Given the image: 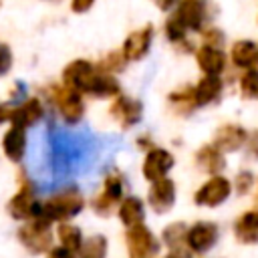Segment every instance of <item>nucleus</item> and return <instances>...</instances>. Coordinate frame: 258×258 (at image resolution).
I'll return each instance as SVG.
<instances>
[{
    "label": "nucleus",
    "mask_w": 258,
    "mask_h": 258,
    "mask_svg": "<svg viewBox=\"0 0 258 258\" xmlns=\"http://www.w3.org/2000/svg\"><path fill=\"white\" fill-rule=\"evenodd\" d=\"M85 206H87V200L81 187L77 183H67L46 200H38L34 204L30 220H40L50 226L60 222H71L85 210Z\"/></svg>",
    "instance_id": "nucleus-1"
},
{
    "label": "nucleus",
    "mask_w": 258,
    "mask_h": 258,
    "mask_svg": "<svg viewBox=\"0 0 258 258\" xmlns=\"http://www.w3.org/2000/svg\"><path fill=\"white\" fill-rule=\"evenodd\" d=\"M46 99L48 103L54 107V111L58 113L60 121L69 127L79 125L85 119L87 113V103H85V95L64 87L62 83H54L46 87Z\"/></svg>",
    "instance_id": "nucleus-2"
},
{
    "label": "nucleus",
    "mask_w": 258,
    "mask_h": 258,
    "mask_svg": "<svg viewBox=\"0 0 258 258\" xmlns=\"http://www.w3.org/2000/svg\"><path fill=\"white\" fill-rule=\"evenodd\" d=\"M125 185H127L125 175L119 169H109L105 173V177H103L101 191L95 194L91 198V202H89L91 204V210L97 216H101V218H109L117 210L119 202L127 196L125 194Z\"/></svg>",
    "instance_id": "nucleus-3"
},
{
    "label": "nucleus",
    "mask_w": 258,
    "mask_h": 258,
    "mask_svg": "<svg viewBox=\"0 0 258 258\" xmlns=\"http://www.w3.org/2000/svg\"><path fill=\"white\" fill-rule=\"evenodd\" d=\"M234 194L232 187V179L226 173L220 175H208L200 187L194 191V204L198 208H206V210H216L220 206H224Z\"/></svg>",
    "instance_id": "nucleus-4"
},
{
    "label": "nucleus",
    "mask_w": 258,
    "mask_h": 258,
    "mask_svg": "<svg viewBox=\"0 0 258 258\" xmlns=\"http://www.w3.org/2000/svg\"><path fill=\"white\" fill-rule=\"evenodd\" d=\"M220 242V226L214 220H198L194 224H187L185 234V248L191 256H206L212 252Z\"/></svg>",
    "instance_id": "nucleus-5"
},
{
    "label": "nucleus",
    "mask_w": 258,
    "mask_h": 258,
    "mask_svg": "<svg viewBox=\"0 0 258 258\" xmlns=\"http://www.w3.org/2000/svg\"><path fill=\"white\" fill-rule=\"evenodd\" d=\"M171 14L183 24L189 34H200L206 26L212 24L214 18L210 0H179Z\"/></svg>",
    "instance_id": "nucleus-6"
},
{
    "label": "nucleus",
    "mask_w": 258,
    "mask_h": 258,
    "mask_svg": "<svg viewBox=\"0 0 258 258\" xmlns=\"http://www.w3.org/2000/svg\"><path fill=\"white\" fill-rule=\"evenodd\" d=\"M125 248L127 258H157L161 240L147 224H139L125 230Z\"/></svg>",
    "instance_id": "nucleus-7"
},
{
    "label": "nucleus",
    "mask_w": 258,
    "mask_h": 258,
    "mask_svg": "<svg viewBox=\"0 0 258 258\" xmlns=\"http://www.w3.org/2000/svg\"><path fill=\"white\" fill-rule=\"evenodd\" d=\"M18 240L30 254H46L54 246V232L46 222L28 220L18 228Z\"/></svg>",
    "instance_id": "nucleus-8"
},
{
    "label": "nucleus",
    "mask_w": 258,
    "mask_h": 258,
    "mask_svg": "<svg viewBox=\"0 0 258 258\" xmlns=\"http://www.w3.org/2000/svg\"><path fill=\"white\" fill-rule=\"evenodd\" d=\"M109 117L121 127V129H133L137 127L141 121H143V115H145V105L141 99L137 97H131V95H125L121 93L119 97H115L107 109Z\"/></svg>",
    "instance_id": "nucleus-9"
},
{
    "label": "nucleus",
    "mask_w": 258,
    "mask_h": 258,
    "mask_svg": "<svg viewBox=\"0 0 258 258\" xmlns=\"http://www.w3.org/2000/svg\"><path fill=\"white\" fill-rule=\"evenodd\" d=\"M38 202L36 198V189H34V183L28 179L26 173H18V189L14 191V196L8 200L6 204V212L10 214L12 220H18V222H28L30 216H32V210H34V204Z\"/></svg>",
    "instance_id": "nucleus-10"
},
{
    "label": "nucleus",
    "mask_w": 258,
    "mask_h": 258,
    "mask_svg": "<svg viewBox=\"0 0 258 258\" xmlns=\"http://www.w3.org/2000/svg\"><path fill=\"white\" fill-rule=\"evenodd\" d=\"M173 167H175V155L167 147L155 145V147H151L149 151L143 153L141 175L149 183L159 181L163 177H169V173H171Z\"/></svg>",
    "instance_id": "nucleus-11"
},
{
    "label": "nucleus",
    "mask_w": 258,
    "mask_h": 258,
    "mask_svg": "<svg viewBox=\"0 0 258 258\" xmlns=\"http://www.w3.org/2000/svg\"><path fill=\"white\" fill-rule=\"evenodd\" d=\"M99 69H97V62L89 60V58H75L71 60L62 73H60V83L69 89H75L83 95L89 93L95 77H97Z\"/></svg>",
    "instance_id": "nucleus-12"
},
{
    "label": "nucleus",
    "mask_w": 258,
    "mask_h": 258,
    "mask_svg": "<svg viewBox=\"0 0 258 258\" xmlns=\"http://www.w3.org/2000/svg\"><path fill=\"white\" fill-rule=\"evenodd\" d=\"M153 40H155V26L153 24H143V26L131 30L121 42V52H123L125 60L127 62L143 60L149 54Z\"/></svg>",
    "instance_id": "nucleus-13"
},
{
    "label": "nucleus",
    "mask_w": 258,
    "mask_h": 258,
    "mask_svg": "<svg viewBox=\"0 0 258 258\" xmlns=\"http://www.w3.org/2000/svg\"><path fill=\"white\" fill-rule=\"evenodd\" d=\"M175 202H177V183L171 177H163L159 181L149 183L145 204L153 214H157V216L169 214L173 210Z\"/></svg>",
    "instance_id": "nucleus-14"
},
{
    "label": "nucleus",
    "mask_w": 258,
    "mask_h": 258,
    "mask_svg": "<svg viewBox=\"0 0 258 258\" xmlns=\"http://www.w3.org/2000/svg\"><path fill=\"white\" fill-rule=\"evenodd\" d=\"M248 139H250V133L240 123H222L214 131V137L210 143L218 147L224 155H230V153H238L240 149H244Z\"/></svg>",
    "instance_id": "nucleus-15"
},
{
    "label": "nucleus",
    "mask_w": 258,
    "mask_h": 258,
    "mask_svg": "<svg viewBox=\"0 0 258 258\" xmlns=\"http://www.w3.org/2000/svg\"><path fill=\"white\" fill-rule=\"evenodd\" d=\"M46 115V105L40 97H26L24 101L12 105V115H10V125L30 129L36 127Z\"/></svg>",
    "instance_id": "nucleus-16"
},
{
    "label": "nucleus",
    "mask_w": 258,
    "mask_h": 258,
    "mask_svg": "<svg viewBox=\"0 0 258 258\" xmlns=\"http://www.w3.org/2000/svg\"><path fill=\"white\" fill-rule=\"evenodd\" d=\"M194 58L202 75H210V77H222L230 64L228 52L224 48H216L208 44H198L194 50Z\"/></svg>",
    "instance_id": "nucleus-17"
},
{
    "label": "nucleus",
    "mask_w": 258,
    "mask_h": 258,
    "mask_svg": "<svg viewBox=\"0 0 258 258\" xmlns=\"http://www.w3.org/2000/svg\"><path fill=\"white\" fill-rule=\"evenodd\" d=\"M226 83L224 77H210V75H202L196 85H194V99L198 109H206V107H214L216 103H220L222 95H224Z\"/></svg>",
    "instance_id": "nucleus-18"
},
{
    "label": "nucleus",
    "mask_w": 258,
    "mask_h": 258,
    "mask_svg": "<svg viewBox=\"0 0 258 258\" xmlns=\"http://www.w3.org/2000/svg\"><path fill=\"white\" fill-rule=\"evenodd\" d=\"M230 64L238 71L258 69V42L252 38H238L228 48Z\"/></svg>",
    "instance_id": "nucleus-19"
},
{
    "label": "nucleus",
    "mask_w": 258,
    "mask_h": 258,
    "mask_svg": "<svg viewBox=\"0 0 258 258\" xmlns=\"http://www.w3.org/2000/svg\"><path fill=\"white\" fill-rule=\"evenodd\" d=\"M232 234L238 244L258 246V208H248L238 214L232 224Z\"/></svg>",
    "instance_id": "nucleus-20"
},
{
    "label": "nucleus",
    "mask_w": 258,
    "mask_h": 258,
    "mask_svg": "<svg viewBox=\"0 0 258 258\" xmlns=\"http://www.w3.org/2000/svg\"><path fill=\"white\" fill-rule=\"evenodd\" d=\"M115 214H117L121 226H125V230H127V228L145 224V218H147V204H145V200H141L139 196L129 194V196H125V198L119 202Z\"/></svg>",
    "instance_id": "nucleus-21"
},
{
    "label": "nucleus",
    "mask_w": 258,
    "mask_h": 258,
    "mask_svg": "<svg viewBox=\"0 0 258 258\" xmlns=\"http://www.w3.org/2000/svg\"><path fill=\"white\" fill-rule=\"evenodd\" d=\"M194 161H196L198 169L208 173V175H220L228 167V157L218 147H214L212 143L200 145L198 151L194 153Z\"/></svg>",
    "instance_id": "nucleus-22"
},
{
    "label": "nucleus",
    "mask_w": 258,
    "mask_h": 258,
    "mask_svg": "<svg viewBox=\"0 0 258 258\" xmlns=\"http://www.w3.org/2000/svg\"><path fill=\"white\" fill-rule=\"evenodd\" d=\"M26 149H28L26 129L10 125L6 129V133L2 135V153H4V157L12 163H20L26 157Z\"/></svg>",
    "instance_id": "nucleus-23"
},
{
    "label": "nucleus",
    "mask_w": 258,
    "mask_h": 258,
    "mask_svg": "<svg viewBox=\"0 0 258 258\" xmlns=\"http://www.w3.org/2000/svg\"><path fill=\"white\" fill-rule=\"evenodd\" d=\"M121 93H123V85H121L119 77L99 71L87 95L93 97V99H99V101H113Z\"/></svg>",
    "instance_id": "nucleus-24"
},
{
    "label": "nucleus",
    "mask_w": 258,
    "mask_h": 258,
    "mask_svg": "<svg viewBox=\"0 0 258 258\" xmlns=\"http://www.w3.org/2000/svg\"><path fill=\"white\" fill-rule=\"evenodd\" d=\"M163 36L179 52H194L196 50V46L189 40V32L183 28V24L173 14H167V18L163 22Z\"/></svg>",
    "instance_id": "nucleus-25"
},
{
    "label": "nucleus",
    "mask_w": 258,
    "mask_h": 258,
    "mask_svg": "<svg viewBox=\"0 0 258 258\" xmlns=\"http://www.w3.org/2000/svg\"><path fill=\"white\" fill-rule=\"evenodd\" d=\"M167 105L181 117L191 115L198 105L194 99V85H183V87H175L169 95H167Z\"/></svg>",
    "instance_id": "nucleus-26"
},
{
    "label": "nucleus",
    "mask_w": 258,
    "mask_h": 258,
    "mask_svg": "<svg viewBox=\"0 0 258 258\" xmlns=\"http://www.w3.org/2000/svg\"><path fill=\"white\" fill-rule=\"evenodd\" d=\"M185 234H187V224L181 220L169 222L161 228L159 232V240L161 246L169 252V250H187L185 248Z\"/></svg>",
    "instance_id": "nucleus-27"
},
{
    "label": "nucleus",
    "mask_w": 258,
    "mask_h": 258,
    "mask_svg": "<svg viewBox=\"0 0 258 258\" xmlns=\"http://www.w3.org/2000/svg\"><path fill=\"white\" fill-rule=\"evenodd\" d=\"M54 234H56L58 246H62V248H67V250H71L73 254L79 256L81 246L85 242V236H83V230L77 224H73V222H60V224H56V232Z\"/></svg>",
    "instance_id": "nucleus-28"
},
{
    "label": "nucleus",
    "mask_w": 258,
    "mask_h": 258,
    "mask_svg": "<svg viewBox=\"0 0 258 258\" xmlns=\"http://www.w3.org/2000/svg\"><path fill=\"white\" fill-rule=\"evenodd\" d=\"M109 254V240L105 234H91L85 238L79 258H107Z\"/></svg>",
    "instance_id": "nucleus-29"
},
{
    "label": "nucleus",
    "mask_w": 258,
    "mask_h": 258,
    "mask_svg": "<svg viewBox=\"0 0 258 258\" xmlns=\"http://www.w3.org/2000/svg\"><path fill=\"white\" fill-rule=\"evenodd\" d=\"M238 93L244 101H258V69L240 71Z\"/></svg>",
    "instance_id": "nucleus-30"
},
{
    "label": "nucleus",
    "mask_w": 258,
    "mask_h": 258,
    "mask_svg": "<svg viewBox=\"0 0 258 258\" xmlns=\"http://www.w3.org/2000/svg\"><path fill=\"white\" fill-rule=\"evenodd\" d=\"M127 64H129V62L125 60L121 48H113V50H109L107 54H103V56L97 60V69L103 71V73H109V75H119V73H123Z\"/></svg>",
    "instance_id": "nucleus-31"
},
{
    "label": "nucleus",
    "mask_w": 258,
    "mask_h": 258,
    "mask_svg": "<svg viewBox=\"0 0 258 258\" xmlns=\"http://www.w3.org/2000/svg\"><path fill=\"white\" fill-rule=\"evenodd\" d=\"M254 185H256V173L250 171V169H240L234 177H232V187H234V194L236 196H248L254 191Z\"/></svg>",
    "instance_id": "nucleus-32"
},
{
    "label": "nucleus",
    "mask_w": 258,
    "mask_h": 258,
    "mask_svg": "<svg viewBox=\"0 0 258 258\" xmlns=\"http://www.w3.org/2000/svg\"><path fill=\"white\" fill-rule=\"evenodd\" d=\"M200 38H202L200 44H208V46H216V48H224L226 46V32L216 24L206 26L200 32Z\"/></svg>",
    "instance_id": "nucleus-33"
},
{
    "label": "nucleus",
    "mask_w": 258,
    "mask_h": 258,
    "mask_svg": "<svg viewBox=\"0 0 258 258\" xmlns=\"http://www.w3.org/2000/svg\"><path fill=\"white\" fill-rule=\"evenodd\" d=\"M12 62H14L12 48L6 42H0V77H4L12 69Z\"/></svg>",
    "instance_id": "nucleus-34"
},
{
    "label": "nucleus",
    "mask_w": 258,
    "mask_h": 258,
    "mask_svg": "<svg viewBox=\"0 0 258 258\" xmlns=\"http://www.w3.org/2000/svg\"><path fill=\"white\" fill-rule=\"evenodd\" d=\"M97 0H71V10L75 14H85L95 6Z\"/></svg>",
    "instance_id": "nucleus-35"
},
{
    "label": "nucleus",
    "mask_w": 258,
    "mask_h": 258,
    "mask_svg": "<svg viewBox=\"0 0 258 258\" xmlns=\"http://www.w3.org/2000/svg\"><path fill=\"white\" fill-rule=\"evenodd\" d=\"M44 258H77V254H73L71 250H67V248H62V246H52L46 254H44Z\"/></svg>",
    "instance_id": "nucleus-36"
},
{
    "label": "nucleus",
    "mask_w": 258,
    "mask_h": 258,
    "mask_svg": "<svg viewBox=\"0 0 258 258\" xmlns=\"http://www.w3.org/2000/svg\"><path fill=\"white\" fill-rule=\"evenodd\" d=\"M135 143H137V147H139L143 153H145V151H149L151 147H155V145H157V143L151 139V135H149V133H141V135L135 139Z\"/></svg>",
    "instance_id": "nucleus-37"
},
{
    "label": "nucleus",
    "mask_w": 258,
    "mask_h": 258,
    "mask_svg": "<svg viewBox=\"0 0 258 258\" xmlns=\"http://www.w3.org/2000/svg\"><path fill=\"white\" fill-rule=\"evenodd\" d=\"M153 4H155V8L157 10H161V12H173L175 10V6L179 4V0H151Z\"/></svg>",
    "instance_id": "nucleus-38"
},
{
    "label": "nucleus",
    "mask_w": 258,
    "mask_h": 258,
    "mask_svg": "<svg viewBox=\"0 0 258 258\" xmlns=\"http://www.w3.org/2000/svg\"><path fill=\"white\" fill-rule=\"evenodd\" d=\"M10 115H12V105L0 101V125L2 123H10Z\"/></svg>",
    "instance_id": "nucleus-39"
},
{
    "label": "nucleus",
    "mask_w": 258,
    "mask_h": 258,
    "mask_svg": "<svg viewBox=\"0 0 258 258\" xmlns=\"http://www.w3.org/2000/svg\"><path fill=\"white\" fill-rule=\"evenodd\" d=\"M246 151L250 153L252 159H258V135H254V137L248 139V143H246Z\"/></svg>",
    "instance_id": "nucleus-40"
},
{
    "label": "nucleus",
    "mask_w": 258,
    "mask_h": 258,
    "mask_svg": "<svg viewBox=\"0 0 258 258\" xmlns=\"http://www.w3.org/2000/svg\"><path fill=\"white\" fill-rule=\"evenodd\" d=\"M163 258H194V256L187 250H169Z\"/></svg>",
    "instance_id": "nucleus-41"
},
{
    "label": "nucleus",
    "mask_w": 258,
    "mask_h": 258,
    "mask_svg": "<svg viewBox=\"0 0 258 258\" xmlns=\"http://www.w3.org/2000/svg\"><path fill=\"white\" fill-rule=\"evenodd\" d=\"M252 194H254V204H256L254 208H258V175H256V185H254V191Z\"/></svg>",
    "instance_id": "nucleus-42"
},
{
    "label": "nucleus",
    "mask_w": 258,
    "mask_h": 258,
    "mask_svg": "<svg viewBox=\"0 0 258 258\" xmlns=\"http://www.w3.org/2000/svg\"><path fill=\"white\" fill-rule=\"evenodd\" d=\"M256 20H258V16H256Z\"/></svg>",
    "instance_id": "nucleus-43"
}]
</instances>
